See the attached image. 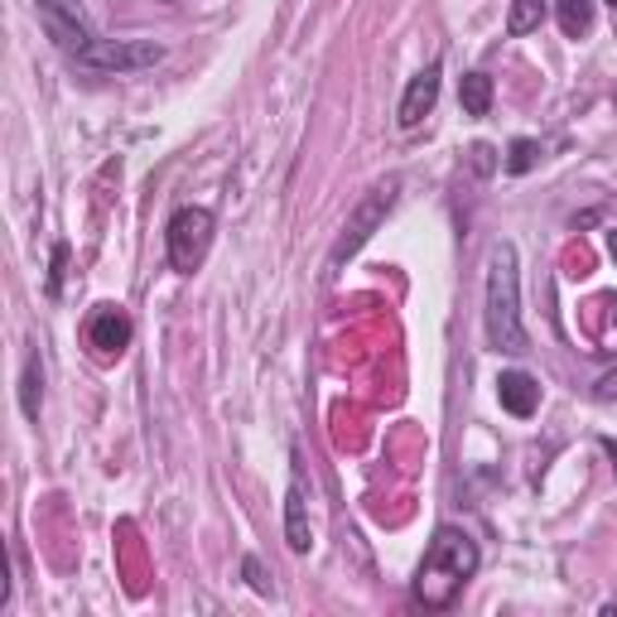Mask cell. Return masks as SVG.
Here are the masks:
<instances>
[{
  "label": "cell",
  "mask_w": 617,
  "mask_h": 617,
  "mask_svg": "<svg viewBox=\"0 0 617 617\" xmlns=\"http://www.w3.org/2000/svg\"><path fill=\"white\" fill-rule=\"evenodd\" d=\"M478 565H482V550L473 535L458 531V526H440L430 550H424L420 575H415V603H424V608H454V599L478 575Z\"/></svg>",
  "instance_id": "cell-1"
},
{
  "label": "cell",
  "mask_w": 617,
  "mask_h": 617,
  "mask_svg": "<svg viewBox=\"0 0 617 617\" xmlns=\"http://www.w3.org/2000/svg\"><path fill=\"white\" fill-rule=\"evenodd\" d=\"M482 323H488V347L492 353L521 357L526 353V323H521V266H516V246L497 242L488 256V299H482Z\"/></svg>",
  "instance_id": "cell-2"
},
{
  "label": "cell",
  "mask_w": 617,
  "mask_h": 617,
  "mask_svg": "<svg viewBox=\"0 0 617 617\" xmlns=\"http://www.w3.org/2000/svg\"><path fill=\"white\" fill-rule=\"evenodd\" d=\"M396 194H400V178H386V184H377L372 194H367L362 203L353 208V218L343 222L338 242H333V251H329V275H338L343 261H353V256L362 251L367 242H372V232L386 222V212L396 208Z\"/></svg>",
  "instance_id": "cell-3"
},
{
  "label": "cell",
  "mask_w": 617,
  "mask_h": 617,
  "mask_svg": "<svg viewBox=\"0 0 617 617\" xmlns=\"http://www.w3.org/2000/svg\"><path fill=\"white\" fill-rule=\"evenodd\" d=\"M212 212L208 208H178L164 227V242H170V266L178 275H194L203 266L208 246H212Z\"/></svg>",
  "instance_id": "cell-4"
},
{
  "label": "cell",
  "mask_w": 617,
  "mask_h": 617,
  "mask_svg": "<svg viewBox=\"0 0 617 617\" xmlns=\"http://www.w3.org/2000/svg\"><path fill=\"white\" fill-rule=\"evenodd\" d=\"M160 59H164V49L150 39H97L77 63L83 69H102V73H136V69H155Z\"/></svg>",
  "instance_id": "cell-5"
},
{
  "label": "cell",
  "mask_w": 617,
  "mask_h": 617,
  "mask_svg": "<svg viewBox=\"0 0 617 617\" xmlns=\"http://www.w3.org/2000/svg\"><path fill=\"white\" fill-rule=\"evenodd\" d=\"M35 5H39L44 35L59 44L69 59H83V53L97 44V35L83 25V10H77V5H63V0H35Z\"/></svg>",
  "instance_id": "cell-6"
},
{
  "label": "cell",
  "mask_w": 617,
  "mask_h": 617,
  "mask_svg": "<svg viewBox=\"0 0 617 617\" xmlns=\"http://www.w3.org/2000/svg\"><path fill=\"white\" fill-rule=\"evenodd\" d=\"M289 492H285V545L295 550V555H305L313 545L309 541V497H305V464H299V454H289Z\"/></svg>",
  "instance_id": "cell-7"
},
{
  "label": "cell",
  "mask_w": 617,
  "mask_h": 617,
  "mask_svg": "<svg viewBox=\"0 0 617 617\" xmlns=\"http://www.w3.org/2000/svg\"><path fill=\"white\" fill-rule=\"evenodd\" d=\"M434 102H440V63H430L424 73L410 77L406 97H400V111H396L400 131H415V126H420V121L434 111Z\"/></svg>",
  "instance_id": "cell-8"
},
{
  "label": "cell",
  "mask_w": 617,
  "mask_h": 617,
  "mask_svg": "<svg viewBox=\"0 0 617 617\" xmlns=\"http://www.w3.org/2000/svg\"><path fill=\"white\" fill-rule=\"evenodd\" d=\"M87 343L97 347V357H121L131 347V319L121 313L116 305H102L92 313V323H87Z\"/></svg>",
  "instance_id": "cell-9"
},
{
  "label": "cell",
  "mask_w": 617,
  "mask_h": 617,
  "mask_svg": "<svg viewBox=\"0 0 617 617\" xmlns=\"http://www.w3.org/2000/svg\"><path fill=\"white\" fill-rule=\"evenodd\" d=\"M497 400H502V410H511L516 420H526V415H535V406H541V381L526 377V372H502Z\"/></svg>",
  "instance_id": "cell-10"
},
{
  "label": "cell",
  "mask_w": 617,
  "mask_h": 617,
  "mask_svg": "<svg viewBox=\"0 0 617 617\" xmlns=\"http://www.w3.org/2000/svg\"><path fill=\"white\" fill-rule=\"evenodd\" d=\"M555 15L569 39H583L593 25V0H555Z\"/></svg>",
  "instance_id": "cell-11"
},
{
  "label": "cell",
  "mask_w": 617,
  "mask_h": 617,
  "mask_svg": "<svg viewBox=\"0 0 617 617\" xmlns=\"http://www.w3.org/2000/svg\"><path fill=\"white\" fill-rule=\"evenodd\" d=\"M458 102H464L468 116H488L492 111V77L488 73H468L464 87H458Z\"/></svg>",
  "instance_id": "cell-12"
},
{
  "label": "cell",
  "mask_w": 617,
  "mask_h": 617,
  "mask_svg": "<svg viewBox=\"0 0 617 617\" xmlns=\"http://www.w3.org/2000/svg\"><path fill=\"white\" fill-rule=\"evenodd\" d=\"M545 20V0H511V15H507V35H535Z\"/></svg>",
  "instance_id": "cell-13"
},
{
  "label": "cell",
  "mask_w": 617,
  "mask_h": 617,
  "mask_svg": "<svg viewBox=\"0 0 617 617\" xmlns=\"http://www.w3.org/2000/svg\"><path fill=\"white\" fill-rule=\"evenodd\" d=\"M39 396H44V367H39V357H29L25 377H20V406H25V420H39Z\"/></svg>",
  "instance_id": "cell-14"
},
{
  "label": "cell",
  "mask_w": 617,
  "mask_h": 617,
  "mask_svg": "<svg viewBox=\"0 0 617 617\" xmlns=\"http://www.w3.org/2000/svg\"><path fill=\"white\" fill-rule=\"evenodd\" d=\"M541 160V140H511L507 150V174H531Z\"/></svg>",
  "instance_id": "cell-15"
},
{
  "label": "cell",
  "mask_w": 617,
  "mask_h": 617,
  "mask_svg": "<svg viewBox=\"0 0 617 617\" xmlns=\"http://www.w3.org/2000/svg\"><path fill=\"white\" fill-rule=\"evenodd\" d=\"M63 261H69V246H53V271H49V295L63 289Z\"/></svg>",
  "instance_id": "cell-16"
},
{
  "label": "cell",
  "mask_w": 617,
  "mask_h": 617,
  "mask_svg": "<svg viewBox=\"0 0 617 617\" xmlns=\"http://www.w3.org/2000/svg\"><path fill=\"white\" fill-rule=\"evenodd\" d=\"M242 569H246V579H251V589H256V593H271V583H266V575H261V559L246 555V559H242Z\"/></svg>",
  "instance_id": "cell-17"
},
{
  "label": "cell",
  "mask_w": 617,
  "mask_h": 617,
  "mask_svg": "<svg viewBox=\"0 0 617 617\" xmlns=\"http://www.w3.org/2000/svg\"><path fill=\"white\" fill-rule=\"evenodd\" d=\"M603 448H608V454H613V464H617V444H613V440H603Z\"/></svg>",
  "instance_id": "cell-18"
},
{
  "label": "cell",
  "mask_w": 617,
  "mask_h": 617,
  "mask_svg": "<svg viewBox=\"0 0 617 617\" xmlns=\"http://www.w3.org/2000/svg\"><path fill=\"white\" fill-rule=\"evenodd\" d=\"M608 246H613V256H617V232H613V237H608Z\"/></svg>",
  "instance_id": "cell-19"
},
{
  "label": "cell",
  "mask_w": 617,
  "mask_h": 617,
  "mask_svg": "<svg viewBox=\"0 0 617 617\" xmlns=\"http://www.w3.org/2000/svg\"><path fill=\"white\" fill-rule=\"evenodd\" d=\"M608 5H617V0H608Z\"/></svg>",
  "instance_id": "cell-20"
}]
</instances>
